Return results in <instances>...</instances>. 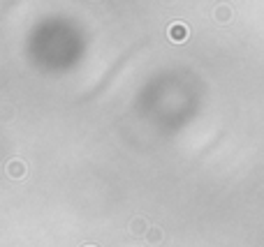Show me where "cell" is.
<instances>
[{"label":"cell","instance_id":"cell-5","mask_svg":"<svg viewBox=\"0 0 264 247\" xmlns=\"http://www.w3.org/2000/svg\"><path fill=\"white\" fill-rule=\"evenodd\" d=\"M218 19H220V21H227V19H230V14H227V12H218Z\"/></svg>","mask_w":264,"mask_h":247},{"label":"cell","instance_id":"cell-1","mask_svg":"<svg viewBox=\"0 0 264 247\" xmlns=\"http://www.w3.org/2000/svg\"><path fill=\"white\" fill-rule=\"evenodd\" d=\"M167 35H169V39L171 42H186L188 39V35H190V30H188V26L186 23H179V21H174L169 26V30H167Z\"/></svg>","mask_w":264,"mask_h":247},{"label":"cell","instance_id":"cell-3","mask_svg":"<svg viewBox=\"0 0 264 247\" xmlns=\"http://www.w3.org/2000/svg\"><path fill=\"white\" fill-rule=\"evenodd\" d=\"M23 173H26V166H23V162H19V159H12L10 164H7V176L10 178H23Z\"/></svg>","mask_w":264,"mask_h":247},{"label":"cell","instance_id":"cell-2","mask_svg":"<svg viewBox=\"0 0 264 247\" xmlns=\"http://www.w3.org/2000/svg\"><path fill=\"white\" fill-rule=\"evenodd\" d=\"M130 233L132 236H146V233H149L146 220H144V217H135V220L130 222Z\"/></svg>","mask_w":264,"mask_h":247},{"label":"cell","instance_id":"cell-4","mask_svg":"<svg viewBox=\"0 0 264 247\" xmlns=\"http://www.w3.org/2000/svg\"><path fill=\"white\" fill-rule=\"evenodd\" d=\"M146 238H149V242H160V238H162V233H160V229H149V233H146Z\"/></svg>","mask_w":264,"mask_h":247}]
</instances>
